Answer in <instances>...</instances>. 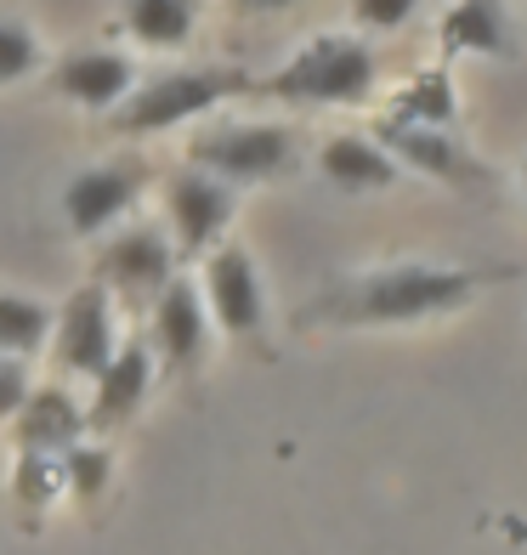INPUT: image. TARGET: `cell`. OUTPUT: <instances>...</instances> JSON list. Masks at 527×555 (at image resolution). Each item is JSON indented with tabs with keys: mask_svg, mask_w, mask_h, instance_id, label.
Segmentation results:
<instances>
[{
	"mask_svg": "<svg viewBox=\"0 0 527 555\" xmlns=\"http://www.w3.org/2000/svg\"><path fill=\"white\" fill-rule=\"evenodd\" d=\"M52 358L68 380H97L103 363L119 351V312H114V295L97 284H80L63 307L52 312Z\"/></svg>",
	"mask_w": 527,
	"mask_h": 555,
	"instance_id": "7",
	"label": "cell"
},
{
	"mask_svg": "<svg viewBox=\"0 0 527 555\" xmlns=\"http://www.w3.org/2000/svg\"><path fill=\"white\" fill-rule=\"evenodd\" d=\"M17 453H63L86 437V409L68 386H29L23 409L12 414Z\"/></svg>",
	"mask_w": 527,
	"mask_h": 555,
	"instance_id": "14",
	"label": "cell"
},
{
	"mask_svg": "<svg viewBox=\"0 0 527 555\" xmlns=\"http://www.w3.org/2000/svg\"><path fill=\"white\" fill-rule=\"evenodd\" d=\"M414 12H420V0H351V17H358V29H374V35L409 29Z\"/></svg>",
	"mask_w": 527,
	"mask_h": 555,
	"instance_id": "23",
	"label": "cell"
},
{
	"mask_svg": "<svg viewBox=\"0 0 527 555\" xmlns=\"http://www.w3.org/2000/svg\"><path fill=\"white\" fill-rule=\"evenodd\" d=\"M12 493L23 511H46L57 493H63V460L57 453H23L17 476H12Z\"/></svg>",
	"mask_w": 527,
	"mask_h": 555,
	"instance_id": "21",
	"label": "cell"
},
{
	"mask_svg": "<svg viewBox=\"0 0 527 555\" xmlns=\"http://www.w3.org/2000/svg\"><path fill=\"white\" fill-rule=\"evenodd\" d=\"M442 57H516L505 0H454L437 23Z\"/></svg>",
	"mask_w": 527,
	"mask_h": 555,
	"instance_id": "15",
	"label": "cell"
},
{
	"mask_svg": "<svg viewBox=\"0 0 527 555\" xmlns=\"http://www.w3.org/2000/svg\"><path fill=\"white\" fill-rule=\"evenodd\" d=\"M57 96H68L74 108L86 114H114L137 86V63L125 52H108V46H91V52H74L52 68Z\"/></svg>",
	"mask_w": 527,
	"mask_h": 555,
	"instance_id": "13",
	"label": "cell"
},
{
	"mask_svg": "<svg viewBox=\"0 0 527 555\" xmlns=\"http://www.w3.org/2000/svg\"><path fill=\"white\" fill-rule=\"evenodd\" d=\"M193 0H125V35L147 52H176L193 35Z\"/></svg>",
	"mask_w": 527,
	"mask_h": 555,
	"instance_id": "18",
	"label": "cell"
},
{
	"mask_svg": "<svg viewBox=\"0 0 527 555\" xmlns=\"http://www.w3.org/2000/svg\"><path fill=\"white\" fill-rule=\"evenodd\" d=\"M198 295H205L216 335L244 340V346L267 340V284H261V267L244 244L221 238L210 256H198Z\"/></svg>",
	"mask_w": 527,
	"mask_h": 555,
	"instance_id": "5",
	"label": "cell"
},
{
	"mask_svg": "<svg viewBox=\"0 0 527 555\" xmlns=\"http://www.w3.org/2000/svg\"><path fill=\"white\" fill-rule=\"evenodd\" d=\"M23 397H29V363L0 358V420H12L23 409Z\"/></svg>",
	"mask_w": 527,
	"mask_h": 555,
	"instance_id": "24",
	"label": "cell"
},
{
	"mask_svg": "<svg viewBox=\"0 0 527 555\" xmlns=\"http://www.w3.org/2000/svg\"><path fill=\"white\" fill-rule=\"evenodd\" d=\"M154 351L147 340H119V351L103 363V374L91 380V402H86V437H108L119 425H131L142 414L147 391H154Z\"/></svg>",
	"mask_w": 527,
	"mask_h": 555,
	"instance_id": "12",
	"label": "cell"
},
{
	"mask_svg": "<svg viewBox=\"0 0 527 555\" xmlns=\"http://www.w3.org/2000/svg\"><path fill=\"white\" fill-rule=\"evenodd\" d=\"M233 7H239V12H284L290 0H233Z\"/></svg>",
	"mask_w": 527,
	"mask_h": 555,
	"instance_id": "25",
	"label": "cell"
},
{
	"mask_svg": "<svg viewBox=\"0 0 527 555\" xmlns=\"http://www.w3.org/2000/svg\"><path fill=\"white\" fill-rule=\"evenodd\" d=\"M147 193V165L137 154L86 165L80 176H68L63 188V221L74 238H103L137 210V198Z\"/></svg>",
	"mask_w": 527,
	"mask_h": 555,
	"instance_id": "9",
	"label": "cell"
},
{
	"mask_svg": "<svg viewBox=\"0 0 527 555\" xmlns=\"http://www.w3.org/2000/svg\"><path fill=\"white\" fill-rule=\"evenodd\" d=\"M391 119L437 125V131H448V125L460 119V91H454V80H448V68H425V74H414V80L391 96Z\"/></svg>",
	"mask_w": 527,
	"mask_h": 555,
	"instance_id": "19",
	"label": "cell"
},
{
	"mask_svg": "<svg viewBox=\"0 0 527 555\" xmlns=\"http://www.w3.org/2000/svg\"><path fill=\"white\" fill-rule=\"evenodd\" d=\"M522 193H527V159H522Z\"/></svg>",
	"mask_w": 527,
	"mask_h": 555,
	"instance_id": "26",
	"label": "cell"
},
{
	"mask_svg": "<svg viewBox=\"0 0 527 555\" xmlns=\"http://www.w3.org/2000/svg\"><path fill=\"white\" fill-rule=\"evenodd\" d=\"M374 142L397 159V170H420L442 188H460V193H488L493 188V170L471 154V147L454 131H437V125H409V119H381L374 125Z\"/></svg>",
	"mask_w": 527,
	"mask_h": 555,
	"instance_id": "8",
	"label": "cell"
},
{
	"mask_svg": "<svg viewBox=\"0 0 527 555\" xmlns=\"http://www.w3.org/2000/svg\"><path fill=\"white\" fill-rule=\"evenodd\" d=\"M239 216V188L216 182L205 170H170L165 176V227H170V244H176V261H198L228 238V227Z\"/></svg>",
	"mask_w": 527,
	"mask_h": 555,
	"instance_id": "6",
	"label": "cell"
},
{
	"mask_svg": "<svg viewBox=\"0 0 527 555\" xmlns=\"http://www.w3.org/2000/svg\"><path fill=\"white\" fill-rule=\"evenodd\" d=\"M381 86V57L358 35H312L300 52L249 86V96H272L284 108H363Z\"/></svg>",
	"mask_w": 527,
	"mask_h": 555,
	"instance_id": "2",
	"label": "cell"
},
{
	"mask_svg": "<svg viewBox=\"0 0 527 555\" xmlns=\"http://www.w3.org/2000/svg\"><path fill=\"white\" fill-rule=\"evenodd\" d=\"M40 68V40L29 23L17 17H0V86H17L29 80V74Z\"/></svg>",
	"mask_w": 527,
	"mask_h": 555,
	"instance_id": "22",
	"label": "cell"
},
{
	"mask_svg": "<svg viewBox=\"0 0 527 555\" xmlns=\"http://www.w3.org/2000/svg\"><path fill=\"white\" fill-rule=\"evenodd\" d=\"M176 278V244L165 227H147V221H131V227H114L103 233V249H97V284L108 295H125V300H154L165 284Z\"/></svg>",
	"mask_w": 527,
	"mask_h": 555,
	"instance_id": "10",
	"label": "cell"
},
{
	"mask_svg": "<svg viewBox=\"0 0 527 555\" xmlns=\"http://www.w3.org/2000/svg\"><path fill=\"white\" fill-rule=\"evenodd\" d=\"M295 154H300L295 131L267 119H228L188 142V165L228 188H256V182H272V176H290Z\"/></svg>",
	"mask_w": 527,
	"mask_h": 555,
	"instance_id": "4",
	"label": "cell"
},
{
	"mask_svg": "<svg viewBox=\"0 0 527 555\" xmlns=\"http://www.w3.org/2000/svg\"><path fill=\"white\" fill-rule=\"evenodd\" d=\"M154 307V363H165L170 374H198L210 363V340H216V323L205 312V295H198L193 278L176 272L170 284L147 300Z\"/></svg>",
	"mask_w": 527,
	"mask_h": 555,
	"instance_id": "11",
	"label": "cell"
},
{
	"mask_svg": "<svg viewBox=\"0 0 527 555\" xmlns=\"http://www.w3.org/2000/svg\"><path fill=\"white\" fill-rule=\"evenodd\" d=\"M63 460V493H74L91 511L97 499H103V488H108V476H114V453L103 448V442H74V448H63L57 453Z\"/></svg>",
	"mask_w": 527,
	"mask_h": 555,
	"instance_id": "20",
	"label": "cell"
},
{
	"mask_svg": "<svg viewBox=\"0 0 527 555\" xmlns=\"http://www.w3.org/2000/svg\"><path fill=\"white\" fill-rule=\"evenodd\" d=\"M318 170L330 176L340 193H386V188L403 182L397 159L374 137H358V131H340V137L323 142L318 147Z\"/></svg>",
	"mask_w": 527,
	"mask_h": 555,
	"instance_id": "16",
	"label": "cell"
},
{
	"mask_svg": "<svg viewBox=\"0 0 527 555\" xmlns=\"http://www.w3.org/2000/svg\"><path fill=\"white\" fill-rule=\"evenodd\" d=\"M249 74L228 63H198V68H165L154 80H137L131 96L108 114L114 137H165L188 119H205L233 96H249Z\"/></svg>",
	"mask_w": 527,
	"mask_h": 555,
	"instance_id": "3",
	"label": "cell"
},
{
	"mask_svg": "<svg viewBox=\"0 0 527 555\" xmlns=\"http://www.w3.org/2000/svg\"><path fill=\"white\" fill-rule=\"evenodd\" d=\"M516 278V267H437V261H391L351 272L318 289L295 312V330H409L471 307L488 284Z\"/></svg>",
	"mask_w": 527,
	"mask_h": 555,
	"instance_id": "1",
	"label": "cell"
},
{
	"mask_svg": "<svg viewBox=\"0 0 527 555\" xmlns=\"http://www.w3.org/2000/svg\"><path fill=\"white\" fill-rule=\"evenodd\" d=\"M46 340H52V307L40 295L0 289V358L29 363L46 351Z\"/></svg>",
	"mask_w": 527,
	"mask_h": 555,
	"instance_id": "17",
	"label": "cell"
}]
</instances>
